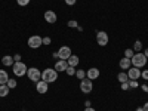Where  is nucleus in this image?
Segmentation results:
<instances>
[{"label": "nucleus", "instance_id": "f257e3e1", "mask_svg": "<svg viewBox=\"0 0 148 111\" xmlns=\"http://www.w3.org/2000/svg\"><path fill=\"white\" fill-rule=\"evenodd\" d=\"M42 80L46 83H53L58 80V71L55 68H45L42 71Z\"/></svg>", "mask_w": 148, "mask_h": 111}, {"label": "nucleus", "instance_id": "f03ea898", "mask_svg": "<svg viewBox=\"0 0 148 111\" xmlns=\"http://www.w3.org/2000/svg\"><path fill=\"white\" fill-rule=\"evenodd\" d=\"M147 56L142 53V52H138V53H135L132 58H130V62L133 67H136V68H144L147 65Z\"/></svg>", "mask_w": 148, "mask_h": 111}, {"label": "nucleus", "instance_id": "7ed1b4c3", "mask_svg": "<svg viewBox=\"0 0 148 111\" xmlns=\"http://www.w3.org/2000/svg\"><path fill=\"white\" fill-rule=\"evenodd\" d=\"M27 65L22 62V61H19V62H15L14 65H12V71H14V74L16 77H22L27 74Z\"/></svg>", "mask_w": 148, "mask_h": 111}, {"label": "nucleus", "instance_id": "20e7f679", "mask_svg": "<svg viewBox=\"0 0 148 111\" xmlns=\"http://www.w3.org/2000/svg\"><path fill=\"white\" fill-rule=\"evenodd\" d=\"M27 76H28V79L31 82L37 83L39 80H42V71L39 68H36V67H31V68L27 70Z\"/></svg>", "mask_w": 148, "mask_h": 111}, {"label": "nucleus", "instance_id": "39448f33", "mask_svg": "<svg viewBox=\"0 0 148 111\" xmlns=\"http://www.w3.org/2000/svg\"><path fill=\"white\" fill-rule=\"evenodd\" d=\"M92 89H93V83H92L90 79L86 77V79H83V80L80 82V90H82L83 93H90Z\"/></svg>", "mask_w": 148, "mask_h": 111}, {"label": "nucleus", "instance_id": "423d86ee", "mask_svg": "<svg viewBox=\"0 0 148 111\" xmlns=\"http://www.w3.org/2000/svg\"><path fill=\"white\" fill-rule=\"evenodd\" d=\"M43 45V39L40 36H31L30 39H28V46L31 47V49H39L40 46Z\"/></svg>", "mask_w": 148, "mask_h": 111}, {"label": "nucleus", "instance_id": "0eeeda50", "mask_svg": "<svg viewBox=\"0 0 148 111\" xmlns=\"http://www.w3.org/2000/svg\"><path fill=\"white\" fill-rule=\"evenodd\" d=\"M108 34L105 31H96V42L99 46H107L108 45Z\"/></svg>", "mask_w": 148, "mask_h": 111}, {"label": "nucleus", "instance_id": "6e6552de", "mask_svg": "<svg viewBox=\"0 0 148 111\" xmlns=\"http://www.w3.org/2000/svg\"><path fill=\"white\" fill-rule=\"evenodd\" d=\"M56 53H58V58H59V59H65V61L73 55V53H71V49H70L68 46H62Z\"/></svg>", "mask_w": 148, "mask_h": 111}, {"label": "nucleus", "instance_id": "1a4fd4ad", "mask_svg": "<svg viewBox=\"0 0 148 111\" xmlns=\"http://www.w3.org/2000/svg\"><path fill=\"white\" fill-rule=\"evenodd\" d=\"M127 76H129V80H138L141 77V70L133 67V68H129L127 70Z\"/></svg>", "mask_w": 148, "mask_h": 111}, {"label": "nucleus", "instance_id": "9d476101", "mask_svg": "<svg viewBox=\"0 0 148 111\" xmlns=\"http://www.w3.org/2000/svg\"><path fill=\"white\" fill-rule=\"evenodd\" d=\"M43 16H45V21L49 22V24H55L56 19H58V16H56V14H55L53 10H46Z\"/></svg>", "mask_w": 148, "mask_h": 111}, {"label": "nucleus", "instance_id": "9b49d317", "mask_svg": "<svg viewBox=\"0 0 148 111\" xmlns=\"http://www.w3.org/2000/svg\"><path fill=\"white\" fill-rule=\"evenodd\" d=\"M99 70L98 68H95V67H92V68H89L88 71H86V77L88 79H90V80H96L98 77H99Z\"/></svg>", "mask_w": 148, "mask_h": 111}, {"label": "nucleus", "instance_id": "f8f14e48", "mask_svg": "<svg viewBox=\"0 0 148 111\" xmlns=\"http://www.w3.org/2000/svg\"><path fill=\"white\" fill-rule=\"evenodd\" d=\"M47 84L49 83H46L45 80H39V82L36 83V90L39 92V93H42V95L46 93L47 92Z\"/></svg>", "mask_w": 148, "mask_h": 111}, {"label": "nucleus", "instance_id": "ddd939ff", "mask_svg": "<svg viewBox=\"0 0 148 111\" xmlns=\"http://www.w3.org/2000/svg\"><path fill=\"white\" fill-rule=\"evenodd\" d=\"M58 73H62V71H65L67 68H68V62H67V61L65 59H59L58 61V62L55 64V67H53Z\"/></svg>", "mask_w": 148, "mask_h": 111}, {"label": "nucleus", "instance_id": "4468645a", "mask_svg": "<svg viewBox=\"0 0 148 111\" xmlns=\"http://www.w3.org/2000/svg\"><path fill=\"white\" fill-rule=\"evenodd\" d=\"M119 65H120V68L121 70H129L130 67H132V62H130V59L129 58H121L120 59V62H119Z\"/></svg>", "mask_w": 148, "mask_h": 111}, {"label": "nucleus", "instance_id": "2eb2a0df", "mask_svg": "<svg viewBox=\"0 0 148 111\" xmlns=\"http://www.w3.org/2000/svg\"><path fill=\"white\" fill-rule=\"evenodd\" d=\"M2 64H3L5 67H12V65L15 64L14 56H10V55H5V56L2 58Z\"/></svg>", "mask_w": 148, "mask_h": 111}, {"label": "nucleus", "instance_id": "dca6fc26", "mask_svg": "<svg viewBox=\"0 0 148 111\" xmlns=\"http://www.w3.org/2000/svg\"><path fill=\"white\" fill-rule=\"evenodd\" d=\"M67 62H68L70 67H74V68H76V67L79 65V62H80V59H79L77 55H71V56L67 59Z\"/></svg>", "mask_w": 148, "mask_h": 111}, {"label": "nucleus", "instance_id": "f3484780", "mask_svg": "<svg viewBox=\"0 0 148 111\" xmlns=\"http://www.w3.org/2000/svg\"><path fill=\"white\" fill-rule=\"evenodd\" d=\"M8 80H9L8 71L6 70H0V84H6Z\"/></svg>", "mask_w": 148, "mask_h": 111}, {"label": "nucleus", "instance_id": "a211bd4d", "mask_svg": "<svg viewBox=\"0 0 148 111\" xmlns=\"http://www.w3.org/2000/svg\"><path fill=\"white\" fill-rule=\"evenodd\" d=\"M9 92H10V89H9L8 84H0V96L5 98V96L9 95Z\"/></svg>", "mask_w": 148, "mask_h": 111}, {"label": "nucleus", "instance_id": "6ab92c4d", "mask_svg": "<svg viewBox=\"0 0 148 111\" xmlns=\"http://www.w3.org/2000/svg\"><path fill=\"white\" fill-rule=\"evenodd\" d=\"M117 80H119L120 83L129 82V76H127V73H119V76H117Z\"/></svg>", "mask_w": 148, "mask_h": 111}, {"label": "nucleus", "instance_id": "aec40b11", "mask_svg": "<svg viewBox=\"0 0 148 111\" xmlns=\"http://www.w3.org/2000/svg\"><path fill=\"white\" fill-rule=\"evenodd\" d=\"M142 51V43H141V40H136L135 42V45H133V52H141Z\"/></svg>", "mask_w": 148, "mask_h": 111}, {"label": "nucleus", "instance_id": "412c9836", "mask_svg": "<svg viewBox=\"0 0 148 111\" xmlns=\"http://www.w3.org/2000/svg\"><path fill=\"white\" fill-rule=\"evenodd\" d=\"M6 84L9 86V89H15V88H16V86H18V82H16L15 79H9Z\"/></svg>", "mask_w": 148, "mask_h": 111}, {"label": "nucleus", "instance_id": "4be33fe9", "mask_svg": "<svg viewBox=\"0 0 148 111\" xmlns=\"http://www.w3.org/2000/svg\"><path fill=\"white\" fill-rule=\"evenodd\" d=\"M76 77H77L79 80L86 79V71H84V70H77V71H76Z\"/></svg>", "mask_w": 148, "mask_h": 111}, {"label": "nucleus", "instance_id": "5701e85b", "mask_svg": "<svg viewBox=\"0 0 148 111\" xmlns=\"http://www.w3.org/2000/svg\"><path fill=\"white\" fill-rule=\"evenodd\" d=\"M133 55H135L133 49H126V51H125V56H126V58H129V59H130Z\"/></svg>", "mask_w": 148, "mask_h": 111}, {"label": "nucleus", "instance_id": "b1692460", "mask_svg": "<svg viewBox=\"0 0 148 111\" xmlns=\"http://www.w3.org/2000/svg\"><path fill=\"white\" fill-rule=\"evenodd\" d=\"M65 73L68 74V76H76V70H74V67H70V65H68V68L65 70Z\"/></svg>", "mask_w": 148, "mask_h": 111}, {"label": "nucleus", "instance_id": "393cba45", "mask_svg": "<svg viewBox=\"0 0 148 111\" xmlns=\"http://www.w3.org/2000/svg\"><path fill=\"white\" fill-rule=\"evenodd\" d=\"M67 25H68L70 28H77V27H79V24H77V21L71 19V21H68V24H67Z\"/></svg>", "mask_w": 148, "mask_h": 111}, {"label": "nucleus", "instance_id": "a878e982", "mask_svg": "<svg viewBox=\"0 0 148 111\" xmlns=\"http://www.w3.org/2000/svg\"><path fill=\"white\" fill-rule=\"evenodd\" d=\"M129 86H130L132 89H135V88H138V86H139V83L136 80H129Z\"/></svg>", "mask_w": 148, "mask_h": 111}, {"label": "nucleus", "instance_id": "bb28decb", "mask_svg": "<svg viewBox=\"0 0 148 111\" xmlns=\"http://www.w3.org/2000/svg\"><path fill=\"white\" fill-rule=\"evenodd\" d=\"M30 2H31V0H16V3H18L19 6H27Z\"/></svg>", "mask_w": 148, "mask_h": 111}, {"label": "nucleus", "instance_id": "cd10ccee", "mask_svg": "<svg viewBox=\"0 0 148 111\" xmlns=\"http://www.w3.org/2000/svg\"><path fill=\"white\" fill-rule=\"evenodd\" d=\"M121 89H123V90H129V89H130V86H129V82H125V83H121Z\"/></svg>", "mask_w": 148, "mask_h": 111}, {"label": "nucleus", "instance_id": "c85d7f7f", "mask_svg": "<svg viewBox=\"0 0 148 111\" xmlns=\"http://www.w3.org/2000/svg\"><path fill=\"white\" fill-rule=\"evenodd\" d=\"M141 77H142L144 80H148V70H144V71H141Z\"/></svg>", "mask_w": 148, "mask_h": 111}, {"label": "nucleus", "instance_id": "c756f323", "mask_svg": "<svg viewBox=\"0 0 148 111\" xmlns=\"http://www.w3.org/2000/svg\"><path fill=\"white\" fill-rule=\"evenodd\" d=\"M65 3H67L68 6H74V5L77 3V0H65Z\"/></svg>", "mask_w": 148, "mask_h": 111}, {"label": "nucleus", "instance_id": "7c9ffc66", "mask_svg": "<svg viewBox=\"0 0 148 111\" xmlns=\"http://www.w3.org/2000/svg\"><path fill=\"white\" fill-rule=\"evenodd\" d=\"M43 45H51V37H43Z\"/></svg>", "mask_w": 148, "mask_h": 111}, {"label": "nucleus", "instance_id": "2f4dec72", "mask_svg": "<svg viewBox=\"0 0 148 111\" xmlns=\"http://www.w3.org/2000/svg\"><path fill=\"white\" fill-rule=\"evenodd\" d=\"M14 61H15V62H19V61H21V55H18V53H16V55L14 56Z\"/></svg>", "mask_w": 148, "mask_h": 111}, {"label": "nucleus", "instance_id": "473e14b6", "mask_svg": "<svg viewBox=\"0 0 148 111\" xmlns=\"http://www.w3.org/2000/svg\"><path fill=\"white\" fill-rule=\"evenodd\" d=\"M84 111H96V110H95V108H92V107H86V108H84Z\"/></svg>", "mask_w": 148, "mask_h": 111}, {"label": "nucleus", "instance_id": "72a5a7b5", "mask_svg": "<svg viewBox=\"0 0 148 111\" xmlns=\"http://www.w3.org/2000/svg\"><path fill=\"white\" fill-rule=\"evenodd\" d=\"M142 108H144V111H148V102H145V105Z\"/></svg>", "mask_w": 148, "mask_h": 111}, {"label": "nucleus", "instance_id": "f704fd0d", "mask_svg": "<svg viewBox=\"0 0 148 111\" xmlns=\"http://www.w3.org/2000/svg\"><path fill=\"white\" fill-rule=\"evenodd\" d=\"M142 90H144V92H148V86L144 84V86H142Z\"/></svg>", "mask_w": 148, "mask_h": 111}, {"label": "nucleus", "instance_id": "c9c22d12", "mask_svg": "<svg viewBox=\"0 0 148 111\" xmlns=\"http://www.w3.org/2000/svg\"><path fill=\"white\" fill-rule=\"evenodd\" d=\"M90 104H92L90 101H86V102H84V105H86V107H90Z\"/></svg>", "mask_w": 148, "mask_h": 111}, {"label": "nucleus", "instance_id": "e433bc0d", "mask_svg": "<svg viewBox=\"0 0 148 111\" xmlns=\"http://www.w3.org/2000/svg\"><path fill=\"white\" fill-rule=\"evenodd\" d=\"M144 55H145V56H147V59H148V47L145 49V52H144Z\"/></svg>", "mask_w": 148, "mask_h": 111}, {"label": "nucleus", "instance_id": "4c0bfd02", "mask_svg": "<svg viewBox=\"0 0 148 111\" xmlns=\"http://www.w3.org/2000/svg\"><path fill=\"white\" fill-rule=\"evenodd\" d=\"M136 111H144V108H142V107H139V108H136Z\"/></svg>", "mask_w": 148, "mask_h": 111}]
</instances>
